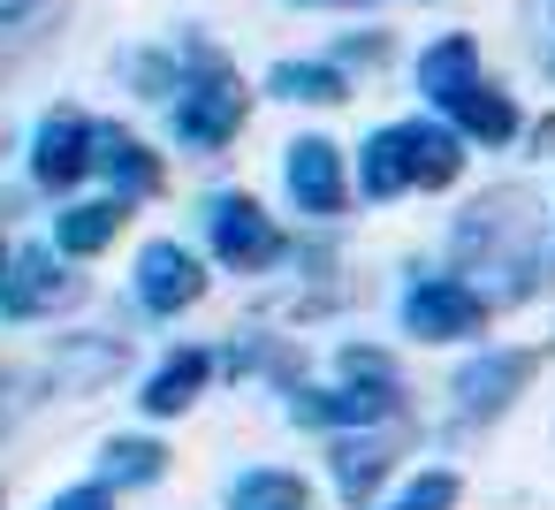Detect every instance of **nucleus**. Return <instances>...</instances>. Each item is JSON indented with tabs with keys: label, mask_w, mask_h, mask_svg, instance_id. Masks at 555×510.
I'll list each match as a JSON object with an SVG mask.
<instances>
[{
	"label": "nucleus",
	"mask_w": 555,
	"mask_h": 510,
	"mask_svg": "<svg viewBox=\"0 0 555 510\" xmlns=\"http://www.w3.org/2000/svg\"><path fill=\"white\" fill-rule=\"evenodd\" d=\"M92 168L115 183V199H122V206H130V199H145V191L160 183V161H153L130 130H100V138H92Z\"/></svg>",
	"instance_id": "nucleus-16"
},
{
	"label": "nucleus",
	"mask_w": 555,
	"mask_h": 510,
	"mask_svg": "<svg viewBox=\"0 0 555 510\" xmlns=\"http://www.w3.org/2000/svg\"><path fill=\"white\" fill-rule=\"evenodd\" d=\"M47 9V0H0V31H16V24H31Z\"/></svg>",
	"instance_id": "nucleus-27"
},
{
	"label": "nucleus",
	"mask_w": 555,
	"mask_h": 510,
	"mask_svg": "<svg viewBox=\"0 0 555 510\" xmlns=\"http://www.w3.org/2000/svg\"><path fill=\"white\" fill-rule=\"evenodd\" d=\"M494 320V297L464 275V267H418L403 290H396V328L411 343H479Z\"/></svg>",
	"instance_id": "nucleus-2"
},
{
	"label": "nucleus",
	"mask_w": 555,
	"mask_h": 510,
	"mask_svg": "<svg viewBox=\"0 0 555 510\" xmlns=\"http://www.w3.org/2000/svg\"><path fill=\"white\" fill-rule=\"evenodd\" d=\"M547 77H555V47H547Z\"/></svg>",
	"instance_id": "nucleus-30"
},
{
	"label": "nucleus",
	"mask_w": 555,
	"mask_h": 510,
	"mask_svg": "<svg viewBox=\"0 0 555 510\" xmlns=\"http://www.w3.org/2000/svg\"><path fill=\"white\" fill-rule=\"evenodd\" d=\"M198 297H206V267H198V252H191V244L160 237V244H145V252H138V305H145V313L176 320V313H191Z\"/></svg>",
	"instance_id": "nucleus-9"
},
{
	"label": "nucleus",
	"mask_w": 555,
	"mask_h": 510,
	"mask_svg": "<svg viewBox=\"0 0 555 510\" xmlns=\"http://www.w3.org/2000/svg\"><path fill=\"white\" fill-rule=\"evenodd\" d=\"M92 123L85 115H47L39 130H31V176L47 183V191H69L85 168H92Z\"/></svg>",
	"instance_id": "nucleus-14"
},
{
	"label": "nucleus",
	"mask_w": 555,
	"mask_h": 510,
	"mask_svg": "<svg viewBox=\"0 0 555 510\" xmlns=\"http://www.w3.org/2000/svg\"><path fill=\"white\" fill-rule=\"evenodd\" d=\"M403 130H411V176H418V191H456L464 183V168H472V138L449 123V115H403Z\"/></svg>",
	"instance_id": "nucleus-11"
},
{
	"label": "nucleus",
	"mask_w": 555,
	"mask_h": 510,
	"mask_svg": "<svg viewBox=\"0 0 555 510\" xmlns=\"http://www.w3.org/2000/svg\"><path fill=\"white\" fill-rule=\"evenodd\" d=\"M47 510H107V487H69V495H54Z\"/></svg>",
	"instance_id": "nucleus-26"
},
{
	"label": "nucleus",
	"mask_w": 555,
	"mask_h": 510,
	"mask_svg": "<svg viewBox=\"0 0 555 510\" xmlns=\"http://www.w3.org/2000/svg\"><path fill=\"white\" fill-rule=\"evenodd\" d=\"M532 381H540L532 343H472L449 373V419L456 426H494L532 396Z\"/></svg>",
	"instance_id": "nucleus-3"
},
{
	"label": "nucleus",
	"mask_w": 555,
	"mask_h": 510,
	"mask_svg": "<svg viewBox=\"0 0 555 510\" xmlns=\"http://www.w3.org/2000/svg\"><path fill=\"white\" fill-rule=\"evenodd\" d=\"M160 464H168V449L145 442V434H115V442L100 449V480H107V487H153Z\"/></svg>",
	"instance_id": "nucleus-21"
},
{
	"label": "nucleus",
	"mask_w": 555,
	"mask_h": 510,
	"mask_svg": "<svg viewBox=\"0 0 555 510\" xmlns=\"http://www.w3.org/2000/svg\"><path fill=\"white\" fill-rule=\"evenodd\" d=\"M168 123H176V145H183V153H214V145H229V138L244 130V85H229V77L176 85Z\"/></svg>",
	"instance_id": "nucleus-8"
},
{
	"label": "nucleus",
	"mask_w": 555,
	"mask_h": 510,
	"mask_svg": "<svg viewBox=\"0 0 555 510\" xmlns=\"http://www.w3.org/2000/svg\"><path fill=\"white\" fill-rule=\"evenodd\" d=\"M449 252L456 267L502 305H525L555 282V214L540 221V199L525 183H502V191H479L456 221H449Z\"/></svg>",
	"instance_id": "nucleus-1"
},
{
	"label": "nucleus",
	"mask_w": 555,
	"mask_h": 510,
	"mask_svg": "<svg viewBox=\"0 0 555 510\" xmlns=\"http://www.w3.org/2000/svg\"><path fill=\"white\" fill-rule=\"evenodd\" d=\"M464 502V472L456 464H426V472H411L388 502H373V510H456Z\"/></svg>",
	"instance_id": "nucleus-22"
},
{
	"label": "nucleus",
	"mask_w": 555,
	"mask_h": 510,
	"mask_svg": "<svg viewBox=\"0 0 555 510\" xmlns=\"http://www.w3.org/2000/svg\"><path fill=\"white\" fill-rule=\"evenodd\" d=\"M289 419L297 426H320V434L396 426L403 419V388H365V381H343L335 373V388H289Z\"/></svg>",
	"instance_id": "nucleus-5"
},
{
	"label": "nucleus",
	"mask_w": 555,
	"mask_h": 510,
	"mask_svg": "<svg viewBox=\"0 0 555 510\" xmlns=\"http://www.w3.org/2000/svg\"><path fill=\"white\" fill-rule=\"evenodd\" d=\"M130 214H122V199H92V206H69L62 221H54V244L69 252V259H92V252H107L115 244V229H122Z\"/></svg>",
	"instance_id": "nucleus-20"
},
{
	"label": "nucleus",
	"mask_w": 555,
	"mask_h": 510,
	"mask_svg": "<svg viewBox=\"0 0 555 510\" xmlns=\"http://www.w3.org/2000/svg\"><path fill=\"white\" fill-rule=\"evenodd\" d=\"M206 237H214V252L236 267V275H259V267H274L289 244H282V229L259 214V199H244V191H221V199H206Z\"/></svg>",
	"instance_id": "nucleus-7"
},
{
	"label": "nucleus",
	"mask_w": 555,
	"mask_h": 510,
	"mask_svg": "<svg viewBox=\"0 0 555 510\" xmlns=\"http://www.w3.org/2000/svg\"><path fill=\"white\" fill-rule=\"evenodd\" d=\"M479 77H487L479 31H434V39L411 54V92H418V107H434V115H449Z\"/></svg>",
	"instance_id": "nucleus-6"
},
{
	"label": "nucleus",
	"mask_w": 555,
	"mask_h": 510,
	"mask_svg": "<svg viewBox=\"0 0 555 510\" xmlns=\"http://www.w3.org/2000/svg\"><path fill=\"white\" fill-rule=\"evenodd\" d=\"M206 373H214V358L206 350H176V358H160L153 366V381H145V411L153 419H176V411H191L198 404V388H206Z\"/></svg>",
	"instance_id": "nucleus-17"
},
{
	"label": "nucleus",
	"mask_w": 555,
	"mask_h": 510,
	"mask_svg": "<svg viewBox=\"0 0 555 510\" xmlns=\"http://www.w3.org/2000/svg\"><path fill=\"white\" fill-rule=\"evenodd\" d=\"M62 297H77V275H62L54 244H24V252L9 259V282H0V313L31 320V313H47V305H62Z\"/></svg>",
	"instance_id": "nucleus-13"
},
{
	"label": "nucleus",
	"mask_w": 555,
	"mask_h": 510,
	"mask_svg": "<svg viewBox=\"0 0 555 510\" xmlns=\"http://www.w3.org/2000/svg\"><path fill=\"white\" fill-rule=\"evenodd\" d=\"M282 9H380V0H282Z\"/></svg>",
	"instance_id": "nucleus-28"
},
{
	"label": "nucleus",
	"mask_w": 555,
	"mask_h": 510,
	"mask_svg": "<svg viewBox=\"0 0 555 510\" xmlns=\"http://www.w3.org/2000/svg\"><path fill=\"white\" fill-rule=\"evenodd\" d=\"M0 62H9V47H0Z\"/></svg>",
	"instance_id": "nucleus-31"
},
{
	"label": "nucleus",
	"mask_w": 555,
	"mask_h": 510,
	"mask_svg": "<svg viewBox=\"0 0 555 510\" xmlns=\"http://www.w3.org/2000/svg\"><path fill=\"white\" fill-rule=\"evenodd\" d=\"M388 472H396V442H388L380 426L335 434V449H327V480H335L343 502H365V510H373V495L388 487Z\"/></svg>",
	"instance_id": "nucleus-12"
},
{
	"label": "nucleus",
	"mask_w": 555,
	"mask_h": 510,
	"mask_svg": "<svg viewBox=\"0 0 555 510\" xmlns=\"http://www.w3.org/2000/svg\"><path fill=\"white\" fill-rule=\"evenodd\" d=\"M525 145H532V161H555V115L525 123Z\"/></svg>",
	"instance_id": "nucleus-25"
},
{
	"label": "nucleus",
	"mask_w": 555,
	"mask_h": 510,
	"mask_svg": "<svg viewBox=\"0 0 555 510\" xmlns=\"http://www.w3.org/2000/svg\"><path fill=\"white\" fill-rule=\"evenodd\" d=\"M335 373H343V381H365V388H403V366H396L380 343H343V350H335Z\"/></svg>",
	"instance_id": "nucleus-23"
},
{
	"label": "nucleus",
	"mask_w": 555,
	"mask_h": 510,
	"mask_svg": "<svg viewBox=\"0 0 555 510\" xmlns=\"http://www.w3.org/2000/svg\"><path fill=\"white\" fill-rule=\"evenodd\" d=\"M403 191H418V176H411V130H403V123H380V130H365V145H358V199H365V206H388V199H403Z\"/></svg>",
	"instance_id": "nucleus-15"
},
{
	"label": "nucleus",
	"mask_w": 555,
	"mask_h": 510,
	"mask_svg": "<svg viewBox=\"0 0 555 510\" xmlns=\"http://www.w3.org/2000/svg\"><path fill=\"white\" fill-rule=\"evenodd\" d=\"M282 183H289V206L305 221H343L358 176H350V161H343L335 138H289L282 145Z\"/></svg>",
	"instance_id": "nucleus-4"
},
{
	"label": "nucleus",
	"mask_w": 555,
	"mask_h": 510,
	"mask_svg": "<svg viewBox=\"0 0 555 510\" xmlns=\"http://www.w3.org/2000/svg\"><path fill=\"white\" fill-rule=\"evenodd\" d=\"M335 62H343V69H350V62H358V69H380V62H388V31H365V39H343V47H335Z\"/></svg>",
	"instance_id": "nucleus-24"
},
{
	"label": "nucleus",
	"mask_w": 555,
	"mask_h": 510,
	"mask_svg": "<svg viewBox=\"0 0 555 510\" xmlns=\"http://www.w3.org/2000/svg\"><path fill=\"white\" fill-rule=\"evenodd\" d=\"M229 510H312V487L289 464H251L229 480Z\"/></svg>",
	"instance_id": "nucleus-19"
},
{
	"label": "nucleus",
	"mask_w": 555,
	"mask_h": 510,
	"mask_svg": "<svg viewBox=\"0 0 555 510\" xmlns=\"http://www.w3.org/2000/svg\"><path fill=\"white\" fill-rule=\"evenodd\" d=\"M449 123L472 138V153H509V145H525V107H517V92L494 85V77H479V85L449 107Z\"/></svg>",
	"instance_id": "nucleus-10"
},
{
	"label": "nucleus",
	"mask_w": 555,
	"mask_h": 510,
	"mask_svg": "<svg viewBox=\"0 0 555 510\" xmlns=\"http://www.w3.org/2000/svg\"><path fill=\"white\" fill-rule=\"evenodd\" d=\"M547 9H555V0H547Z\"/></svg>",
	"instance_id": "nucleus-32"
},
{
	"label": "nucleus",
	"mask_w": 555,
	"mask_h": 510,
	"mask_svg": "<svg viewBox=\"0 0 555 510\" xmlns=\"http://www.w3.org/2000/svg\"><path fill=\"white\" fill-rule=\"evenodd\" d=\"M267 92L274 100H305V107H335L350 100V69L327 54V62H274L267 69Z\"/></svg>",
	"instance_id": "nucleus-18"
},
{
	"label": "nucleus",
	"mask_w": 555,
	"mask_h": 510,
	"mask_svg": "<svg viewBox=\"0 0 555 510\" xmlns=\"http://www.w3.org/2000/svg\"><path fill=\"white\" fill-rule=\"evenodd\" d=\"M0 282H9V252H0Z\"/></svg>",
	"instance_id": "nucleus-29"
}]
</instances>
